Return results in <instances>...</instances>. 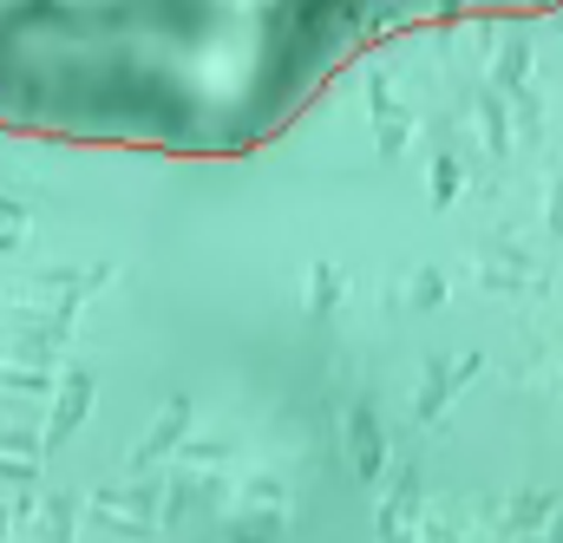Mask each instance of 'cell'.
Listing matches in <instances>:
<instances>
[{"label":"cell","mask_w":563,"mask_h":543,"mask_svg":"<svg viewBox=\"0 0 563 543\" xmlns=\"http://www.w3.org/2000/svg\"><path fill=\"white\" fill-rule=\"evenodd\" d=\"M563 0H0V132L250 157L341 66L413 26Z\"/></svg>","instance_id":"obj_1"}]
</instances>
